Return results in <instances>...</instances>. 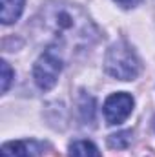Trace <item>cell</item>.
Listing matches in <instances>:
<instances>
[{
    "mask_svg": "<svg viewBox=\"0 0 155 157\" xmlns=\"http://www.w3.org/2000/svg\"><path fill=\"white\" fill-rule=\"evenodd\" d=\"M70 157H102L99 148L91 141H73L70 144Z\"/></svg>",
    "mask_w": 155,
    "mask_h": 157,
    "instance_id": "8992f818",
    "label": "cell"
},
{
    "mask_svg": "<svg viewBox=\"0 0 155 157\" xmlns=\"http://www.w3.org/2000/svg\"><path fill=\"white\" fill-rule=\"evenodd\" d=\"M130 143H131V132H119V133L110 135V139H108L110 148H117V150L126 148Z\"/></svg>",
    "mask_w": 155,
    "mask_h": 157,
    "instance_id": "9c48e42d",
    "label": "cell"
},
{
    "mask_svg": "<svg viewBox=\"0 0 155 157\" xmlns=\"http://www.w3.org/2000/svg\"><path fill=\"white\" fill-rule=\"evenodd\" d=\"M104 68L108 75L119 80H133L141 73V60L133 48L126 44L124 40L115 42L110 46L106 59H104Z\"/></svg>",
    "mask_w": 155,
    "mask_h": 157,
    "instance_id": "7a4b0ae2",
    "label": "cell"
},
{
    "mask_svg": "<svg viewBox=\"0 0 155 157\" xmlns=\"http://www.w3.org/2000/svg\"><path fill=\"white\" fill-rule=\"evenodd\" d=\"M2 66V78H0V82H2V93H6L7 90H9V84H11V80L15 77V73H13V70H11V66L6 62V60H2L0 62Z\"/></svg>",
    "mask_w": 155,
    "mask_h": 157,
    "instance_id": "30bf717a",
    "label": "cell"
},
{
    "mask_svg": "<svg viewBox=\"0 0 155 157\" xmlns=\"http://www.w3.org/2000/svg\"><path fill=\"white\" fill-rule=\"evenodd\" d=\"M26 0H0V20L2 24H13L20 18Z\"/></svg>",
    "mask_w": 155,
    "mask_h": 157,
    "instance_id": "5b68a950",
    "label": "cell"
},
{
    "mask_svg": "<svg viewBox=\"0 0 155 157\" xmlns=\"http://www.w3.org/2000/svg\"><path fill=\"white\" fill-rule=\"evenodd\" d=\"M78 108H80V113H82V121L84 122H91L93 121V113H95V101H93V97H89V95H86L84 91H82V95H80V101H78Z\"/></svg>",
    "mask_w": 155,
    "mask_h": 157,
    "instance_id": "ba28073f",
    "label": "cell"
},
{
    "mask_svg": "<svg viewBox=\"0 0 155 157\" xmlns=\"http://www.w3.org/2000/svg\"><path fill=\"white\" fill-rule=\"evenodd\" d=\"M42 31L51 39L49 46L62 51H84L99 40V29L93 20L71 2L53 0L39 15Z\"/></svg>",
    "mask_w": 155,
    "mask_h": 157,
    "instance_id": "6da1fadb",
    "label": "cell"
},
{
    "mask_svg": "<svg viewBox=\"0 0 155 157\" xmlns=\"http://www.w3.org/2000/svg\"><path fill=\"white\" fill-rule=\"evenodd\" d=\"M62 62H64V51L59 49L57 46H47L44 53L40 55L33 66V78L35 84L40 90L49 91L62 71Z\"/></svg>",
    "mask_w": 155,
    "mask_h": 157,
    "instance_id": "3957f363",
    "label": "cell"
},
{
    "mask_svg": "<svg viewBox=\"0 0 155 157\" xmlns=\"http://www.w3.org/2000/svg\"><path fill=\"white\" fill-rule=\"evenodd\" d=\"M133 104H135L133 97L130 93H126V91H119V93L110 95L106 99V102H104V108H102L106 122L112 124V126L124 122L126 119L131 115Z\"/></svg>",
    "mask_w": 155,
    "mask_h": 157,
    "instance_id": "277c9868",
    "label": "cell"
},
{
    "mask_svg": "<svg viewBox=\"0 0 155 157\" xmlns=\"http://www.w3.org/2000/svg\"><path fill=\"white\" fill-rule=\"evenodd\" d=\"M0 157H33L29 144L24 141H9L2 146Z\"/></svg>",
    "mask_w": 155,
    "mask_h": 157,
    "instance_id": "52a82bcc",
    "label": "cell"
},
{
    "mask_svg": "<svg viewBox=\"0 0 155 157\" xmlns=\"http://www.w3.org/2000/svg\"><path fill=\"white\" fill-rule=\"evenodd\" d=\"M115 2L120 6V7H124V9H130V7H135V6H139L142 0H115Z\"/></svg>",
    "mask_w": 155,
    "mask_h": 157,
    "instance_id": "8fae6325",
    "label": "cell"
}]
</instances>
